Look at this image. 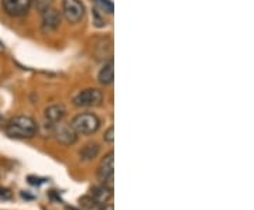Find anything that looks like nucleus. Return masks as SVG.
<instances>
[{"instance_id": "1", "label": "nucleus", "mask_w": 254, "mask_h": 210, "mask_svg": "<svg viewBox=\"0 0 254 210\" xmlns=\"http://www.w3.org/2000/svg\"><path fill=\"white\" fill-rule=\"evenodd\" d=\"M38 131V124L30 116H16L6 124V134L11 138L26 140L33 138Z\"/></svg>"}, {"instance_id": "2", "label": "nucleus", "mask_w": 254, "mask_h": 210, "mask_svg": "<svg viewBox=\"0 0 254 210\" xmlns=\"http://www.w3.org/2000/svg\"><path fill=\"white\" fill-rule=\"evenodd\" d=\"M69 126L78 136H92L99 130L100 119L95 113L82 111L71 120Z\"/></svg>"}, {"instance_id": "3", "label": "nucleus", "mask_w": 254, "mask_h": 210, "mask_svg": "<svg viewBox=\"0 0 254 210\" xmlns=\"http://www.w3.org/2000/svg\"><path fill=\"white\" fill-rule=\"evenodd\" d=\"M73 105L78 107H96L103 102V93L99 89L89 88L79 91L73 96Z\"/></svg>"}, {"instance_id": "4", "label": "nucleus", "mask_w": 254, "mask_h": 210, "mask_svg": "<svg viewBox=\"0 0 254 210\" xmlns=\"http://www.w3.org/2000/svg\"><path fill=\"white\" fill-rule=\"evenodd\" d=\"M63 16L71 24L82 21L85 17L83 3L81 0H63Z\"/></svg>"}, {"instance_id": "5", "label": "nucleus", "mask_w": 254, "mask_h": 210, "mask_svg": "<svg viewBox=\"0 0 254 210\" xmlns=\"http://www.w3.org/2000/svg\"><path fill=\"white\" fill-rule=\"evenodd\" d=\"M113 158H115V154L113 151H110L109 154L102 158L99 166H98V179L100 181L102 185H106L108 188L113 189V174H115V168H113Z\"/></svg>"}, {"instance_id": "6", "label": "nucleus", "mask_w": 254, "mask_h": 210, "mask_svg": "<svg viewBox=\"0 0 254 210\" xmlns=\"http://www.w3.org/2000/svg\"><path fill=\"white\" fill-rule=\"evenodd\" d=\"M33 6V0H1V7L11 17L26 16Z\"/></svg>"}, {"instance_id": "7", "label": "nucleus", "mask_w": 254, "mask_h": 210, "mask_svg": "<svg viewBox=\"0 0 254 210\" xmlns=\"http://www.w3.org/2000/svg\"><path fill=\"white\" fill-rule=\"evenodd\" d=\"M53 136L63 146H72L78 138V134L73 131L72 127L69 124H64L63 121L53 127Z\"/></svg>"}, {"instance_id": "8", "label": "nucleus", "mask_w": 254, "mask_h": 210, "mask_svg": "<svg viewBox=\"0 0 254 210\" xmlns=\"http://www.w3.org/2000/svg\"><path fill=\"white\" fill-rule=\"evenodd\" d=\"M65 114H66V109H65V106L61 105V103L51 105V106H48L46 109V111H44L46 121L48 124H51V126H55V124L61 123L64 117H65Z\"/></svg>"}, {"instance_id": "9", "label": "nucleus", "mask_w": 254, "mask_h": 210, "mask_svg": "<svg viewBox=\"0 0 254 210\" xmlns=\"http://www.w3.org/2000/svg\"><path fill=\"white\" fill-rule=\"evenodd\" d=\"M61 23V16L55 9H47L43 11V28L46 31H54L60 27Z\"/></svg>"}, {"instance_id": "10", "label": "nucleus", "mask_w": 254, "mask_h": 210, "mask_svg": "<svg viewBox=\"0 0 254 210\" xmlns=\"http://www.w3.org/2000/svg\"><path fill=\"white\" fill-rule=\"evenodd\" d=\"M113 189L108 188L106 185H98L95 188H92L91 196L93 198V201L96 202V205H105L110 201L112 195H113Z\"/></svg>"}, {"instance_id": "11", "label": "nucleus", "mask_w": 254, "mask_h": 210, "mask_svg": "<svg viewBox=\"0 0 254 210\" xmlns=\"http://www.w3.org/2000/svg\"><path fill=\"white\" fill-rule=\"evenodd\" d=\"M113 78H115V69H113V61L110 59L109 62H106L100 68L98 73V81L102 85H110L113 82Z\"/></svg>"}, {"instance_id": "12", "label": "nucleus", "mask_w": 254, "mask_h": 210, "mask_svg": "<svg viewBox=\"0 0 254 210\" xmlns=\"http://www.w3.org/2000/svg\"><path fill=\"white\" fill-rule=\"evenodd\" d=\"M98 154H99V146L96 143H89L82 147V150L79 151V157L83 161H92L93 158L98 157Z\"/></svg>"}, {"instance_id": "13", "label": "nucleus", "mask_w": 254, "mask_h": 210, "mask_svg": "<svg viewBox=\"0 0 254 210\" xmlns=\"http://www.w3.org/2000/svg\"><path fill=\"white\" fill-rule=\"evenodd\" d=\"M33 3H34L36 9L43 13V11H46L47 9H50L53 6L54 0H33Z\"/></svg>"}, {"instance_id": "14", "label": "nucleus", "mask_w": 254, "mask_h": 210, "mask_svg": "<svg viewBox=\"0 0 254 210\" xmlns=\"http://www.w3.org/2000/svg\"><path fill=\"white\" fill-rule=\"evenodd\" d=\"M79 202H81V206H83L86 210H91L93 209L95 206H98V205H96V202L93 201V198H92L91 195H86V196L81 198Z\"/></svg>"}, {"instance_id": "15", "label": "nucleus", "mask_w": 254, "mask_h": 210, "mask_svg": "<svg viewBox=\"0 0 254 210\" xmlns=\"http://www.w3.org/2000/svg\"><path fill=\"white\" fill-rule=\"evenodd\" d=\"M95 3L100 6L106 13H109V14L113 13V3L110 0H95Z\"/></svg>"}, {"instance_id": "16", "label": "nucleus", "mask_w": 254, "mask_h": 210, "mask_svg": "<svg viewBox=\"0 0 254 210\" xmlns=\"http://www.w3.org/2000/svg\"><path fill=\"white\" fill-rule=\"evenodd\" d=\"M103 138H105V141L109 143V144H113V143H115V128H113V126H110V127L105 131Z\"/></svg>"}, {"instance_id": "17", "label": "nucleus", "mask_w": 254, "mask_h": 210, "mask_svg": "<svg viewBox=\"0 0 254 210\" xmlns=\"http://www.w3.org/2000/svg\"><path fill=\"white\" fill-rule=\"evenodd\" d=\"M28 182L31 183V185H40V183H43L44 181H41L40 178H34V176H28Z\"/></svg>"}, {"instance_id": "18", "label": "nucleus", "mask_w": 254, "mask_h": 210, "mask_svg": "<svg viewBox=\"0 0 254 210\" xmlns=\"http://www.w3.org/2000/svg\"><path fill=\"white\" fill-rule=\"evenodd\" d=\"M100 210H115V208H113V203H110V202H108V203L102 205V208H100Z\"/></svg>"}]
</instances>
